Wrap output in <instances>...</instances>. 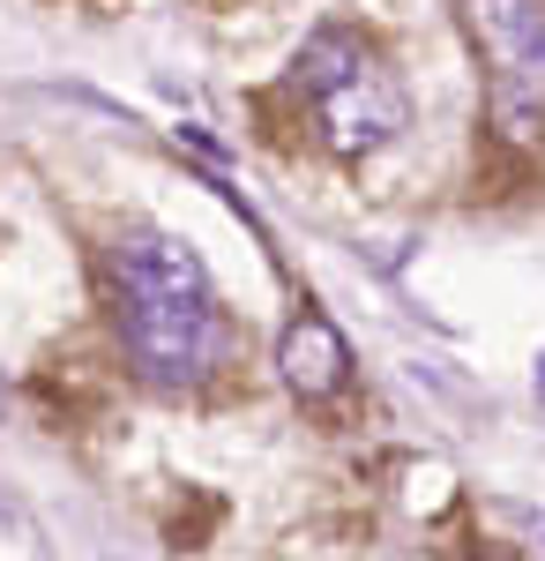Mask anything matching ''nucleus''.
<instances>
[{
    "instance_id": "nucleus-1",
    "label": "nucleus",
    "mask_w": 545,
    "mask_h": 561,
    "mask_svg": "<svg viewBox=\"0 0 545 561\" xmlns=\"http://www.w3.org/2000/svg\"><path fill=\"white\" fill-rule=\"evenodd\" d=\"M113 300H120V345L135 375L158 389H195L224 359L217 285L202 255L172 232H127L113 248Z\"/></svg>"
},
{
    "instance_id": "nucleus-2",
    "label": "nucleus",
    "mask_w": 545,
    "mask_h": 561,
    "mask_svg": "<svg viewBox=\"0 0 545 561\" xmlns=\"http://www.w3.org/2000/svg\"><path fill=\"white\" fill-rule=\"evenodd\" d=\"M299 90L314 98V128L336 158H374L404 135V90L351 31H314L299 45Z\"/></svg>"
},
{
    "instance_id": "nucleus-3",
    "label": "nucleus",
    "mask_w": 545,
    "mask_h": 561,
    "mask_svg": "<svg viewBox=\"0 0 545 561\" xmlns=\"http://www.w3.org/2000/svg\"><path fill=\"white\" fill-rule=\"evenodd\" d=\"M463 15L494 60V128L531 142L545 121V0H463Z\"/></svg>"
},
{
    "instance_id": "nucleus-4",
    "label": "nucleus",
    "mask_w": 545,
    "mask_h": 561,
    "mask_svg": "<svg viewBox=\"0 0 545 561\" xmlns=\"http://www.w3.org/2000/svg\"><path fill=\"white\" fill-rule=\"evenodd\" d=\"M344 367H351V352H344L329 314H299L285 330V345H277V375L292 382V397H329L344 382Z\"/></svg>"
},
{
    "instance_id": "nucleus-5",
    "label": "nucleus",
    "mask_w": 545,
    "mask_h": 561,
    "mask_svg": "<svg viewBox=\"0 0 545 561\" xmlns=\"http://www.w3.org/2000/svg\"><path fill=\"white\" fill-rule=\"evenodd\" d=\"M0 531H15V502L8 494H0Z\"/></svg>"
},
{
    "instance_id": "nucleus-6",
    "label": "nucleus",
    "mask_w": 545,
    "mask_h": 561,
    "mask_svg": "<svg viewBox=\"0 0 545 561\" xmlns=\"http://www.w3.org/2000/svg\"><path fill=\"white\" fill-rule=\"evenodd\" d=\"M538 397H545V359H538Z\"/></svg>"
},
{
    "instance_id": "nucleus-7",
    "label": "nucleus",
    "mask_w": 545,
    "mask_h": 561,
    "mask_svg": "<svg viewBox=\"0 0 545 561\" xmlns=\"http://www.w3.org/2000/svg\"><path fill=\"white\" fill-rule=\"evenodd\" d=\"M478 561H508V554H478Z\"/></svg>"
}]
</instances>
